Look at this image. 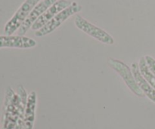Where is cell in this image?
Segmentation results:
<instances>
[{
  "label": "cell",
  "mask_w": 155,
  "mask_h": 129,
  "mask_svg": "<svg viewBox=\"0 0 155 129\" xmlns=\"http://www.w3.org/2000/svg\"><path fill=\"white\" fill-rule=\"evenodd\" d=\"M25 89L20 85L18 94L11 87L5 90L2 116V129H23L24 111L27 101Z\"/></svg>",
  "instance_id": "obj_1"
},
{
  "label": "cell",
  "mask_w": 155,
  "mask_h": 129,
  "mask_svg": "<svg viewBox=\"0 0 155 129\" xmlns=\"http://www.w3.org/2000/svg\"><path fill=\"white\" fill-rule=\"evenodd\" d=\"M82 10V5L77 2H72V4L68 7L67 8L64 9L58 15H56L51 21L47 23L42 28L37 30L35 33V36L37 37H43L46 35L50 34L53 31L58 28L64 21H66L70 17L73 16L75 14L78 13Z\"/></svg>",
  "instance_id": "obj_2"
},
{
  "label": "cell",
  "mask_w": 155,
  "mask_h": 129,
  "mask_svg": "<svg viewBox=\"0 0 155 129\" xmlns=\"http://www.w3.org/2000/svg\"><path fill=\"white\" fill-rule=\"evenodd\" d=\"M107 63L111 69L116 71L120 76L127 87L134 95H136L137 97H140V98L145 97V94L138 85L136 79L132 72V69H130L128 65L126 64L124 62L121 61V60L112 58V57H110L107 60Z\"/></svg>",
  "instance_id": "obj_3"
},
{
  "label": "cell",
  "mask_w": 155,
  "mask_h": 129,
  "mask_svg": "<svg viewBox=\"0 0 155 129\" xmlns=\"http://www.w3.org/2000/svg\"><path fill=\"white\" fill-rule=\"evenodd\" d=\"M39 1L40 0H25L17 10L15 15L12 16V18L5 25V34L11 36L17 30H19L33 8L39 2Z\"/></svg>",
  "instance_id": "obj_4"
},
{
  "label": "cell",
  "mask_w": 155,
  "mask_h": 129,
  "mask_svg": "<svg viewBox=\"0 0 155 129\" xmlns=\"http://www.w3.org/2000/svg\"><path fill=\"white\" fill-rule=\"evenodd\" d=\"M74 24L75 26L83 31V33H86L89 36L93 39L99 41L101 43L106 44V45H114V39L105 30H102L100 27L94 25L93 24L88 21L80 15H76L74 19Z\"/></svg>",
  "instance_id": "obj_5"
},
{
  "label": "cell",
  "mask_w": 155,
  "mask_h": 129,
  "mask_svg": "<svg viewBox=\"0 0 155 129\" xmlns=\"http://www.w3.org/2000/svg\"><path fill=\"white\" fill-rule=\"evenodd\" d=\"M57 0H42V2H39L34 8L31 12L30 13L29 16L24 21L19 30H18V34L19 36H24L27 33V32L31 28L33 24L42 16V14L51 5H52Z\"/></svg>",
  "instance_id": "obj_6"
},
{
  "label": "cell",
  "mask_w": 155,
  "mask_h": 129,
  "mask_svg": "<svg viewBox=\"0 0 155 129\" xmlns=\"http://www.w3.org/2000/svg\"><path fill=\"white\" fill-rule=\"evenodd\" d=\"M72 4V2L69 0H57L52 5L50 6L42 16L33 24L31 29L35 31L40 30L44 27L47 23L49 22L56 15L67 8Z\"/></svg>",
  "instance_id": "obj_7"
},
{
  "label": "cell",
  "mask_w": 155,
  "mask_h": 129,
  "mask_svg": "<svg viewBox=\"0 0 155 129\" xmlns=\"http://www.w3.org/2000/svg\"><path fill=\"white\" fill-rule=\"evenodd\" d=\"M36 45V42L31 38L24 36L0 35V48H12L27 49Z\"/></svg>",
  "instance_id": "obj_8"
},
{
  "label": "cell",
  "mask_w": 155,
  "mask_h": 129,
  "mask_svg": "<svg viewBox=\"0 0 155 129\" xmlns=\"http://www.w3.org/2000/svg\"><path fill=\"white\" fill-rule=\"evenodd\" d=\"M37 105V95L36 92L33 91L27 97V104L24 111V125L23 129H33L34 125L36 110Z\"/></svg>",
  "instance_id": "obj_9"
},
{
  "label": "cell",
  "mask_w": 155,
  "mask_h": 129,
  "mask_svg": "<svg viewBox=\"0 0 155 129\" xmlns=\"http://www.w3.org/2000/svg\"><path fill=\"white\" fill-rule=\"evenodd\" d=\"M132 72L134 76L136 81L138 85L140 88L141 90L144 92L145 95H146L152 102L155 104V90L150 85L149 83L145 79L139 70V64L137 63H133L131 64Z\"/></svg>",
  "instance_id": "obj_10"
},
{
  "label": "cell",
  "mask_w": 155,
  "mask_h": 129,
  "mask_svg": "<svg viewBox=\"0 0 155 129\" xmlns=\"http://www.w3.org/2000/svg\"><path fill=\"white\" fill-rule=\"evenodd\" d=\"M139 67L142 76L145 78V79L149 83L150 85L155 90V76L148 68L145 57H142L139 60Z\"/></svg>",
  "instance_id": "obj_11"
},
{
  "label": "cell",
  "mask_w": 155,
  "mask_h": 129,
  "mask_svg": "<svg viewBox=\"0 0 155 129\" xmlns=\"http://www.w3.org/2000/svg\"><path fill=\"white\" fill-rule=\"evenodd\" d=\"M145 60H146L147 64H148V68H149L150 70L155 76V59L149 55L145 56Z\"/></svg>",
  "instance_id": "obj_12"
}]
</instances>
